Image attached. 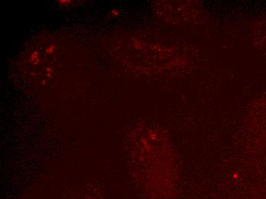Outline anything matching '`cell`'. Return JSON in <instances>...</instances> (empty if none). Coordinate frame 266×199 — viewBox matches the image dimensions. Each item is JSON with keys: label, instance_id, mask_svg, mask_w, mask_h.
Masks as SVG:
<instances>
[{"label": "cell", "instance_id": "obj_1", "mask_svg": "<svg viewBox=\"0 0 266 199\" xmlns=\"http://www.w3.org/2000/svg\"><path fill=\"white\" fill-rule=\"evenodd\" d=\"M31 61H32V64H37L39 61V58H38V53L37 51H34L33 53L32 54V56H31Z\"/></svg>", "mask_w": 266, "mask_h": 199}, {"label": "cell", "instance_id": "obj_2", "mask_svg": "<svg viewBox=\"0 0 266 199\" xmlns=\"http://www.w3.org/2000/svg\"><path fill=\"white\" fill-rule=\"evenodd\" d=\"M55 49H56V48H55L54 45H50V46H49L48 48L46 49L47 54H48V55H51V54H53L54 52Z\"/></svg>", "mask_w": 266, "mask_h": 199}, {"label": "cell", "instance_id": "obj_3", "mask_svg": "<svg viewBox=\"0 0 266 199\" xmlns=\"http://www.w3.org/2000/svg\"><path fill=\"white\" fill-rule=\"evenodd\" d=\"M47 72H48V76L49 77H51V73L52 72V70H51V68H48V70H47Z\"/></svg>", "mask_w": 266, "mask_h": 199}, {"label": "cell", "instance_id": "obj_4", "mask_svg": "<svg viewBox=\"0 0 266 199\" xmlns=\"http://www.w3.org/2000/svg\"><path fill=\"white\" fill-rule=\"evenodd\" d=\"M111 13H112L113 15H115V16H116V15H119V12L116 10H112V12H111Z\"/></svg>", "mask_w": 266, "mask_h": 199}]
</instances>
